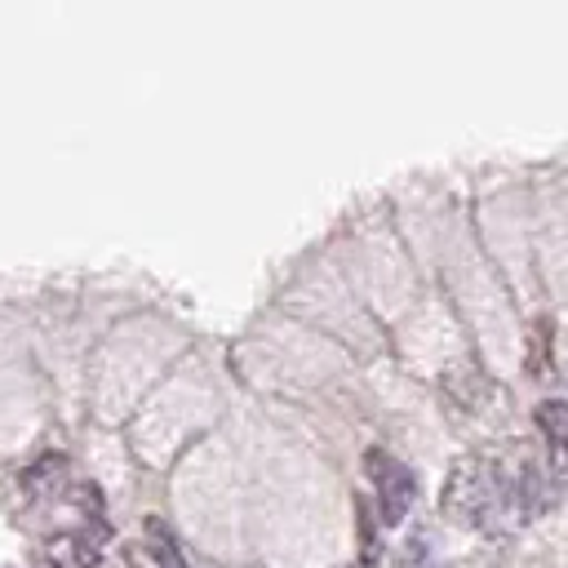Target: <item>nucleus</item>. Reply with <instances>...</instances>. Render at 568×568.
<instances>
[{"mask_svg":"<svg viewBox=\"0 0 568 568\" xmlns=\"http://www.w3.org/2000/svg\"><path fill=\"white\" fill-rule=\"evenodd\" d=\"M368 475H373V484H377L382 519H386V524H399L404 510H408V501H413V475H408V466L395 462L390 453L373 448V453H368Z\"/></svg>","mask_w":568,"mask_h":568,"instance_id":"1","label":"nucleus"},{"mask_svg":"<svg viewBox=\"0 0 568 568\" xmlns=\"http://www.w3.org/2000/svg\"><path fill=\"white\" fill-rule=\"evenodd\" d=\"M537 426H541V435H546V444H550L555 470L568 479V404H564V399H546V404L537 408Z\"/></svg>","mask_w":568,"mask_h":568,"instance_id":"2","label":"nucleus"}]
</instances>
